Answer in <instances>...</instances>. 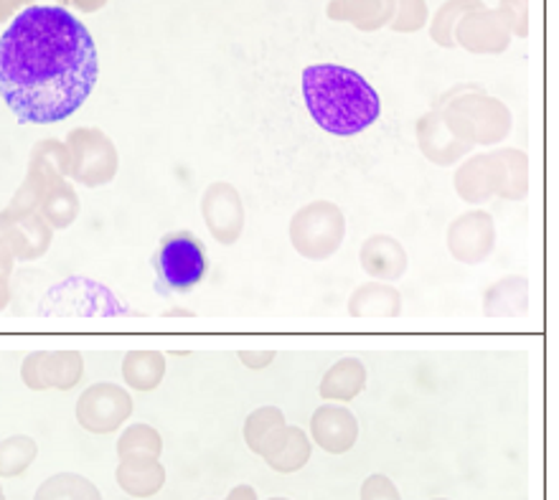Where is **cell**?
<instances>
[{"label":"cell","mask_w":559,"mask_h":500,"mask_svg":"<svg viewBox=\"0 0 559 500\" xmlns=\"http://www.w3.org/2000/svg\"><path fill=\"white\" fill-rule=\"evenodd\" d=\"M227 500H258V493H254V488H250V486H239L231 490Z\"/></svg>","instance_id":"obj_16"},{"label":"cell","mask_w":559,"mask_h":500,"mask_svg":"<svg viewBox=\"0 0 559 500\" xmlns=\"http://www.w3.org/2000/svg\"><path fill=\"white\" fill-rule=\"evenodd\" d=\"M270 500H285V498H270Z\"/></svg>","instance_id":"obj_19"},{"label":"cell","mask_w":559,"mask_h":500,"mask_svg":"<svg viewBox=\"0 0 559 500\" xmlns=\"http://www.w3.org/2000/svg\"><path fill=\"white\" fill-rule=\"evenodd\" d=\"M438 500H442V498H438Z\"/></svg>","instance_id":"obj_20"},{"label":"cell","mask_w":559,"mask_h":500,"mask_svg":"<svg viewBox=\"0 0 559 500\" xmlns=\"http://www.w3.org/2000/svg\"><path fill=\"white\" fill-rule=\"evenodd\" d=\"M153 270L155 293L163 298L189 295L206 277L209 257L204 241L191 231L166 234L153 254Z\"/></svg>","instance_id":"obj_3"},{"label":"cell","mask_w":559,"mask_h":500,"mask_svg":"<svg viewBox=\"0 0 559 500\" xmlns=\"http://www.w3.org/2000/svg\"><path fill=\"white\" fill-rule=\"evenodd\" d=\"M11 264H13L11 249H8L5 241L0 239V275H8V272H11Z\"/></svg>","instance_id":"obj_15"},{"label":"cell","mask_w":559,"mask_h":500,"mask_svg":"<svg viewBox=\"0 0 559 500\" xmlns=\"http://www.w3.org/2000/svg\"><path fill=\"white\" fill-rule=\"evenodd\" d=\"M0 239L19 260H36L51 245V229L36 211L5 209L0 214Z\"/></svg>","instance_id":"obj_6"},{"label":"cell","mask_w":559,"mask_h":500,"mask_svg":"<svg viewBox=\"0 0 559 500\" xmlns=\"http://www.w3.org/2000/svg\"><path fill=\"white\" fill-rule=\"evenodd\" d=\"M0 500H5V493H3V486H0Z\"/></svg>","instance_id":"obj_18"},{"label":"cell","mask_w":559,"mask_h":500,"mask_svg":"<svg viewBox=\"0 0 559 500\" xmlns=\"http://www.w3.org/2000/svg\"><path fill=\"white\" fill-rule=\"evenodd\" d=\"M80 379V354H34L23 361V381H26L31 389H72Z\"/></svg>","instance_id":"obj_7"},{"label":"cell","mask_w":559,"mask_h":500,"mask_svg":"<svg viewBox=\"0 0 559 500\" xmlns=\"http://www.w3.org/2000/svg\"><path fill=\"white\" fill-rule=\"evenodd\" d=\"M118 452H120V460H128V457L158 460V455H160V437H158V432H155L153 427L135 425V427H130L128 432L120 437Z\"/></svg>","instance_id":"obj_13"},{"label":"cell","mask_w":559,"mask_h":500,"mask_svg":"<svg viewBox=\"0 0 559 500\" xmlns=\"http://www.w3.org/2000/svg\"><path fill=\"white\" fill-rule=\"evenodd\" d=\"M133 412V400L126 389L115 384H95L82 394L76 404V419L84 429L95 434H107L118 429Z\"/></svg>","instance_id":"obj_5"},{"label":"cell","mask_w":559,"mask_h":500,"mask_svg":"<svg viewBox=\"0 0 559 500\" xmlns=\"http://www.w3.org/2000/svg\"><path fill=\"white\" fill-rule=\"evenodd\" d=\"M8 305V283H5V275H0V310H3Z\"/></svg>","instance_id":"obj_17"},{"label":"cell","mask_w":559,"mask_h":500,"mask_svg":"<svg viewBox=\"0 0 559 500\" xmlns=\"http://www.w3.org/2000/svg\"><path fill=\"white\" fill-rule=\"evenodd\" d=\"M163 371H166V361H163L160 354L135 350V354H128L126 361H122V377L138 392H147V389L158 386Z\"/></svg>","instance_id":"obj_10"},{"label":"cell","mask_w":559,"mask_h":500,"mask_svg":"<svg viewBox=\"0 0 559 500\" xmlns=\"http://www.w3.org/2000/svg\"><path fill=\"white\" fill-rule=\"evenodd\" d=\"M118 483L126 493L135 498H151L158 493L166 483V471L158 460L151 457H128L120 460Z\"/></svg>","instance_id":"obj_8"},{"label":"cell","mask_w":559,"mask_h":500,"mask_svg":"<svg viewBox=\"0 0 559 500\" xmlns=\"http://www.w3.org/2000/svg\"><path fill=\"white\" fill-rule=\"evenodd\" d=\"M97 74L95 38L61 5H28L0 36V97L21 122L72 117L90 99Z\"/></svg>","instance_id":"obj_1"},{"label":"cell","mask_w":559,"mask_h":500,"mask_svg":"<svg viewBox=\"0 0 559 500\" xmlns=\"http://www.w3.org/2000/svg\"><path fill=\"white\" fill-rule=\"evenodd\" d=\"M36 460V442L31 437L15 434L0 442V478H15L28 471Z\"/></svg>","instance_id":"obj_12"},{"label":"cell","mask_w":559,"mask_h":500,"mask_svg":"<svg viewBox=\"0 0 559 500\" xmlns=\"http://www.w3.org/2000/svg\"><path fill=\"white\" fill-rule=\"evenodd\" d=\"M302 97L318 128L336 138L369 130L382 115V99L359 72L338 64H316L302 72Z\"/></svg>","instance_id":"obj_2"},{"label":"cell","mask_w":559,"mask_h":500,"mask_svg":"<svg viewBox=\"0 0 559 500\" xmlns=\"http://www.w3.org/2000/svg\"><path fill=\"white\" fill-rule=\"evenodd\" d=\"M34 500H103L97 486L76 473H59L41 483Z\"/></svg>","instance_id":"obj_9"},{"label":"cell","mask_w":559,"mask_h":500,"mask_svg":"<svg viewBox=\"0 0 559 500\" xmlns=\"http://www.w3.org/2000/svg\"><path fill=\"white\" fill-rule=\"evenodd\" d=\"M38 203H41L44 222L57 226V229H64V226L72 224L76 218V211H80V201H76L74 191L64 183L53 186V189Z\"/></svg>","instance_id":"obj_11"},{"label":"cell","mask_w":559,"mask_h":500,"mask_svg":"<svg viewBox=\"0 0 559 500\" xmlns=\"http://www.w3.org/2000/svg\"><path fill=\"white\" fill-rule=\"evenodd\" d=\"M361 500H402L397 486L384 475H371L361 486Z\"/></svg>","instance_id":"obj_14"},{"label":"cell","mask_w":559,"mask_h":500,"mask_svg":"<svg viewBox=\"0 0 559 500\" xmlns=\"http://www.w3.org/2000/svg\"><path fill=\"white\" fill-rule=\"evenodd\" d=\"M69 153V174L74 181L84 186H103L112 181L115 170H118V153L115 145L99 130H74L67 140Z\"/></svg>","instance_id":"obj_4"}]
</instances>
